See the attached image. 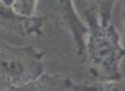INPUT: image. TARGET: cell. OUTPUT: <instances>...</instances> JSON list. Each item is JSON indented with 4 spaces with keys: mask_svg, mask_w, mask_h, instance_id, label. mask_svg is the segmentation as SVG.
<instances>
[{
    "mask_svg": "<svg viewBox=\"0 0 125 91\" xmlns=\"http://www.w3.org/2000/svg\"><path fill=\"white\" fill-rule=\"evenodd\" d=\"M73 3L88 27L84 56L89 74L96 81L123 78L120 66L125 58V47L118 31L111 23L116 2L79 1Z\"/></svg>",
    "mask_w": 125,
    "mask_h": 91,
    "instance_id": "6da1fadb",
    "label": "cell"
},
{
    "mask_svg": "<svg viewBox=\"0 0 125 91\" xmlns=\"http://www.w3.org/2000/svg\"><path fill=\"white\" fill-rule=\"evenodd\" d=\"M43 50L31 45L0 43V91L20 86L44 73Z\"/></svg>",
    "mask_w": 125,
    "mask_h": 91,
    "instance_id": "7a4b0ae2",
    "label": "cell"
},
{
    "mask_svg": "<svg viewBox=\"0 0 125 91\" xmlns=\"http://www.w3.org/2000/svg\"><path fill=\"white\" fill-rule=\"evenodd\" d=\"M45 3L57 13L61 25L71 34L77 55L84 56L88 27L76 10L73 2L52 1Z\"/></svg>",
    "mask_w": 125,
    "mask_h": 91,
    "instance_id": "3957f363",
    "label": "cell"
},
{
    "mask_svg": "<svg viewBox=\"0 0 125 91\" xmlns=\"http://www.w3.org/2000/svg\"><path fill=\"white\" fill-rule=\"evenodd\" d=\"M46 17L41 15L26 18L15 14L7 1H0V28L21 37H38L43 34Z\"/></svg>",
    "mask_w": 125,
    "mask_h": 91,
    "instance_id": "277c9868",
    "label": "cell"
},
{
    "mask_svg": "<svg viewBox=\"0 0 125 91\" xmlns=\"http://www.w3.org/2000/svg\"><path fill=\"white\" fill-rule=\"evenodd\" d=\"M73 83L74 82L67 76L44 72L32 81L7 91H72Z\"/></svg>",
    "mask_w": 125,
    "mask_h": 91,
    "instance_id": "5b68a950",
    "label": "cell"
},
{
    "mask_svg": "<svg viewBox=\"0 0 125 91\" xmlns=\"http://www.w3.org/2000/svg\"><path fill=\"white\" fill-rule=\"evenodd\" d=\"M73 91H125V78L119 79L95 81L89 83H73Z\"/></svg>",
    "mask_w": 125,
    "mask_h": 91,
    "instance_id": "8992f818",
    "label": "cell"
},
{
    "mask_svg": "<svg viewBox=\"0 0 125 91\" xmlns=\"http://www.w3.org/2000/svg\"><path fill=\"white\" fill-rule=\"evenodd\" d=\"M8 4L15 14L22 17L30 18L37 15L38 7V1L28 0H17V1H7Z\"/></svg>",
    "mask_w": 125,
    "mask_h": 91,
    "instance_id": "52a82bcc",
    "label": "cell"
},
{
    "mask_svg": "<svg viewBox=\"0 0 125 91\" xmlns=\"http://www.w3.org/2000/svg\"><path fill=\"white\" fill-rule=\"evenodd\" d=\"M121 18L123 22V38L121 39L123 45L125 47V1L122 2V10H121Z\"/></svg>",
    "mask_w": 125,
    "mask_h": 91,
    "instance_id": "ba28073f",
    "label": "cell"
},
{
    "mask_svg": "<svg viewBox=\"0 0 125 91\" xmlns=\"http://www.w3.org/2000/svg\"><path fill=\"white\" fill-rule=\"evenodd\" d=\"M72 91H73V90H72Z\"/></svg>",
    "mask_w": 125,
    "mask_h": 91,
    "instance_id": "9c48e42d",
    "label": "cell"
}]
</instances>
